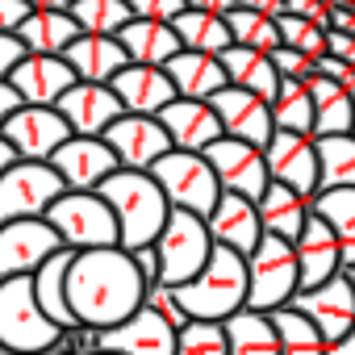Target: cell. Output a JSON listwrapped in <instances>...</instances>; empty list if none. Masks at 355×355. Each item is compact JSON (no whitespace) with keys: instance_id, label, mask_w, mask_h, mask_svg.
Segmentation results:
<instances>
[{"instance_id":"6da1fadb","label":"cell","mask_w":355,"mask_h":355,"mask_svg":"<svg viewBox=\"0 0 355 355\" xmlns=\"http://www.w3.org/2000/svg\"><path fill=\"white\" fill-rule=\"evenodd\" d=\"M67 305L80 326L113 330L146 305V280L134 268V255L121 247L80 251L67 272Z\"/></svg>"},{"instance_id":"7a4b0ae2","label":"cell","mask_w":355,"mask_h":355,"mask_svg":"<svg viewBox=\"0 0 355 355\" xmlns=\"http://www.w3.org/2000/svg\"><path fill=\"white\" fill-rule=\"evenodd\" d=\"M101 197L109 201V209L117 214V226H121V251H142V247H155L159 234L167 230V218H171V205L163 197V189L155 184L150 171H117L105 180Z\"/></svg>"},{"instance_id":"3957f363","label":"cell","mask_w":355,"mask_h":355,"mask_svg":"<svg viewBox=\"0 0 355 355\" xmlns=\"http://www.w3.org/2000/svg\"><path fill=\"white\" fill-rule=\"evenodd\" d=\"M175 297H180V305L193 322H230L251 301V268L239 251L214 247L205 272L197 280H189L184 288H175Z\"/></svg>"},{"instance_id":"277c9868","label":"cell","mask_w":355,"mask_h":355,"mask_svg":"<svg viewBox=\"0 0 355 355\" xmlns=\"http://www.w3.org/2000/svg\"><path fill=\"white\" fill-rule=\"evenodd\" d=\"M0 343L13 355H46L63 343V326H55L38 305L34 276L0 280Z\"/></svg>"},{"instance_id":"5b68a950","label":"cell","mask_w":355,"mask_h":355,"mask_svg":"<svg viewBox=\"0 0 355 355\" xmlns=\"http://www.w3.org/2000/svg\"><path fill=\"white\" fill-rule=\"evenodd\" d=\"M46 222L55 226V234L63 239L67 251H105V247H121V226L117 214L109 209V201L101 193H63Z\"/></svg>"},{"instance_id":"8992f818","label":"cell","mask_w":355,"mask_h":355,"mask_svg":"<svg viewBox=\"0 0 355 355\" xmlns=\"http://www.w3.org/2000/svg\"><path fill=\"white\" fill-rule=\"evenodd\" d=\"M155 184L163 189L167 205L171 209H184V214H197V218H209L222 201V184H218V171L209 167L205 155H189V150H171L163 155L155 167Z\"/></svg>"},{"instance_id":"52a82bcc","label":"cell","mask_w":355,"mask_h":355,"mask_svg":"<svg viewBox=\"0 0 355 355\" xmlns=\"http://www.w3.org/2000/svg\"><path fill=\"white\" fill-rule=\"evenodd\" d=\"M214 234H209V222L197 218V214H184V209H171L167 218V230L159 234L155 251H159V263H163V280L167 288H184L189 280H197L214 255Z\"/></svg>"},{"instance_id":"ba28073f","label":"cell","mask_w":355,"mask_h":355,"mask_svg":"<svg viewBox=\"0 0 355 355\" xmlns=\"http://www.w3.org/2000/svg\"><path fill=\"white\" fill-rule=\"evenodd\" d=\"M247 268H251V301H247V309L276 313V309H288L293 297L301 293L297 247L284 243V239L263 234V243L255 247V255L247 259Z\"/></svg>"},{"instance_id":"9c48e42d","label":"cell","mask_w":355,"mask_h":355,"mask_svg":"<svg viewBox=\"0 0 355 355\" xmlns=\"http://www.w3.org/2000/svg\"><path fill=\"white\" fill-rule=\"evenodd\" d=\"M67 193L63 175L51 163H17L0 175V226L9 222H42L51 205Z\"/></svg>"},{"instance_id":"30bf717a","label":"cell","mask_w":355,"mask_h":355,"mask_svg":"<svg viewBox=\"0 0 355 355\" xmlns=\"http://www.w3.org/2000/svg\"><path fill=\"white\" fill-rule=\"evenodd\" d=\"M209 167L218 171V184L222 193H234V197H247V201H263V193L272 189V175H268V155L251 142H239V138H222L205 150Z\"/></svg>"},{"instance_id":"8fae6325","label":"cell","mask_w":355,"mask_h":355,"mask_svg":"<svg viewBox=\"0 0 355 355\" xmlns=\"http://www.w3.org/2000/svg\"><path fill=\"white\" fill-rule=\"evenodd\" d=\"M5 142L17 150V159L26 163H51L55 150L63 142H71V125L63 121L59 109H38V105H21L9 121H5Z\"/></svg>"},{"instance_id":"7c38bea8","label":"cell","mask_w":355,"mask_h":355,"mask_svg":"<svg viewBox=\"0 0 355 355\" xmlns=\"http://www.w3.org/2000/svg\"><path fill=\"white\" fill-rule=\"evenodd\" d=\"M59 251H63V239L55 234V226L46 218L42 222H9V226H0V280L34 276Z\"/></svg>"},{"instance_id":"4fadbf2b","label":"cell","mask_w":355,"mask_h":355,"mask_svg":"<svg viewBox=\"0 0 355 355\" xmlns=\"http://www.w3.org/2000/svg\"><path fill=\"white\" fill-rule=\"evenodd\" d=\"M268 175L272 184H284L301 197H318L322 193V167H318V138L309 134H284L276 130V138L268 142Z\"/></svg>"},{"instance_id":"5bb4252c","label":"cell","mask_w":355,"mask_h":355,"mask_svg":"<svg viewBox=\"0 0 355 355\" xmlns=\"http://www.w3.org/2000/svg\"><path fill=\"white\" fill-rule=\"evenodd\" d=\"M105 142L117 155L121 171H150L163 155L175 150L159 117H134V113H125L121 121H113L105 130Z\"/></svg>"},{"instance_id":"9a60e30c","label":"cell","mask_w":355,"mask_h":355,"mask_svg":"<svg viewBox=\"0 0 355 355\" xmlns=\"http://www.w3.org/2000/svg\"><path fill=\"white\" fill-rule=\"evenodd\" d=\"M51 167L63 175L67 193H101L109 175L121 171V163H117V155L109 150L105 138H71V142H63L55 150Z\"/></svg>"},{"instance_id":"2e32d148","label":"cell","mask_w":355,"mask_h":355,"mask_svg":"<svg viewBox=\"0 0 355 355\" xmlns=\"http://www.w3.org/2000/svg\"><path fill=\"white\" fill-rule=\"evenodd\" d=\"M293 309L305 313V318L322 330V338H326L330 347L343 343V338L355 330V288H351L347 272L334 276V280H326L322 288L297 293V297H293Z\"/></svg>"},{"instance_id":"e0dca14e","label":"cell","mask_w":355,"mask_h":355,"mask_svg":"<svg viewBox=\"0 0 355 355\" xmlns=\"http://www.w3.org/2000/svg\"><path fill=\"white\" fill-rule=\"evenodd\" d=\"M214 113L226 130V138H239V142H251L259 150H268V142L276 138V121H272V105L243 92V88H222L214 101Z\"/></svg>"},{"instance_id":"ac0fdd59","label":"cell","mask_w":355,"mask_h":355,"mask_svg":"<svg viewBox=\"0 0 355 355\" xmlns=\"http://www.w3.org/2000/svg\"><path fill=\"white\" fill-rule=\"evenodd\" d=\"M55 109L63 113L76 138H105V130L125 117V105L117 101L109 84H76Z\"/></svg>"},{"instance_id":"d6986e66","label":"cell","mask_w":355,"mask_h":355,"mask_svg":"<svg viewBox=\"0 0 355 355\" xmlns=\"http://www.w3.org/2000/svg\"><path fill=\"white\" fill-rule=\"evenodd\" d=\"M175 334L155 309H138L130 322L101 330V351L105 355H175Z\"/></svg>"},{"instance_id":"ffe728a7","label":"cell","mask_w":355,"mask_h":355,"mask_svg":"<svg viewBox=\"0 0 355 355\" xmlns=\"http://www.w3.org/2000/svg\"><path fill=\"white\" fill-rule=\"evenodd\" d=\"M159 121H163L171 146L189 150V155H205L214 142L226 138V130H222V121H218L209 101H175V105H167L159 113Z\"/></svg>"},{"instance_id":"44dd1931","label":"cell","mask_w":355,"mask_h":355,"mask_svg":"<svg viewBox=\"0 0 355 355\" xmlns=\"http://www.w3.org/2000/svg\"><path fill=\"white\" fill-rule=\"evenodd\" d=\"M9 84L17 88V96L26 105H38V109H55L80 80L76 71L67 67V59H51V55H26V63L9 76Z\"/></svg>"},{"instance_id":"7402d4cb","label":"cell","mask_w":355,"mask_h":355,"mask_svg":"<svg viewBox=\"0 0 355 355\" xmlns=\"http://www.w3.org/2000/svg\"><path fill=\"white\" fill-rule=\"evenodd\" d=\"M209 222V234L218 247L226 251H239L243 259L255 255V247L263 243V222H259V205L247 201V197H234V193H222L218 209L205 218Z\"/></svg>"},{"instance_id":"603a6c76","label":"cell","mask_w":355,"mask_h":355,"mask_svg":"<svg viewBox=\"0 0 355 355\" xmlns=\"http://www.w3.org/2000/svg\"><path fill=\"white\" fill-rule=\"evenodd\" d=\"M293 247H297V263H301V293L322 288L326 280H334V276L347 272V263H343V247H338L334 230H330L318 214L309 218L305 234H301Z\"/></svg>"},{"instance_id":"cb8c5ba5","label":"cell","mask_w":355,"mask_h":355,"mask_svg":"<svg viewBox=\"0 0 355 355\" xmlns=\"http://www.w3.org/2000/svg\"><path fill=\"white\" fill-rule=\"evenodd\" d=\"M109 88L117 92V101H121L125 113H134V117H159L167 105L180 101V96H175L171 76H167L163 67H134V63H130Z\"/></svg>"},{"instance_id":"d4e9b609","label":"cell","mask_w":355,"mask_h":355,"mask_svg":"<svg viewBox=\"0 0 355 355\" xmlns=\"http://www.w3.org/2000/svg\"><path fill=\"white\" fill-rule=\"evenodd\" d=\"M63 59H67V67L76 71L80 84H113L130 67V55L121 51V42L117 38H96V34H80Z\"/></svg>"},{"instance_id":"484cf974","label":"cell","mask_w":355,"mask_h":355,"mask_svg":"<svg viewBox=\"0 0 355 355\" xmlns=\"http://www.w3.org/2000/svg\"><path fill=\"white\" fill-rule=\"evenodd\" d=\"M163 71L171 76L175 96H180V101H214L222 88H230L222 59H214V55H197V51H180Z\"/></svg>"},{"instance_id":"4316f807","label":"cell","mask_w":355,"mask_h":355,"mask_svg":"<svg viewBox=\"0 0 355 355\" xmlns=\"http://www.w3.org/2000/svg\"><path fill=\"white\" fill-rule=\"evenodd\" d=\"M309 218H313V201L284 189V184H272L263 193V201H259V222H263V234H272V239L297 243L305 234Z\"/></svg>"},{"instance_id":"83f0119b","label":"cell","mask_w":355,"mask_h":355,"mask_svg":"<svg viewBox=\"0 0 355 355\" xmlns=\"http://www.w3.org/2000/svg\"><path fill=\"white\" fill-rule=\"evenodd\" d=\"M117 42H121V51L130 55V63H134V67H167L175 55L184 51V42L175 38V30H171V26L138 21V17L117 34Z\"/></svg>"},{"instance_id":"f1b7e54d","label":"cell","mask_w":355,"mask_h":355,"mask_svg":"<svg viewBox=\"0 0 355 355\" xmlns=\"http://www.w3.org/2000/svg\"><path fill=\"white\" fill-rule=\"evenodd\" d=\"M222 67H226V80L230 88H243L259 101H276L280 92V71L272 67V55H259V51H247V46H230L222 55Z\"/></svg>"},{"instance_id":"f546056e","label":"cell","mask_w":355,"mask_h":355,"mask_svg":"<svg viewBox=\"0 0 355 355\" xmlns=\"http://www.w3.org/2000/svg\"><path fill=\"white\" fill-rule=\"evenodd\" d=\"M71 263H76V251H59L55 259H46L38 272H34V293H38V305L46 309V318L55 322V326H63V330H71V326H80L76 322V313H71V305H67V272H71Z\"/></svg>"},{"instance_id":"4dcf8cb0","label":"cell","mask_w":355,"mask_h":355,"mask_svg":"<svg viewBox=\"0 0 355 355\" xmlns=\"http://www.w3.org/2000/svg\"><path fill=\"white\" fill-rule=\"evenodd\" d=\"M21 46L30 55H51V59H63L71 51V42L80 38V26L71 13H30V21L17 30Z\"/></svg>"},{"instance_id":"1f68e13d","label":"cell","mask_w":355,"mask_h":355,"mask_svg":"<svg viewBox=\"0 0 355 355\" xmlns=\"http://www.w3.org/2000/svg\"><path fill=\"white\" fill-rule=\"evenodd\" d=\"M309 92H313V113H318L313 138H343V134L355 130V96L351 92H343L326 76H318L309 84Z\"/></svg>"},{"instance_id":"d6a6232c","label":"cell","mask_w":355,"mask_h":355,"mask_svg":"<svg viewBox=\"0 0 355 355\" xmlns=\"http://www.w3.org/2000/svg\"><path fill=\"white\" fill-rule=\"evenodd\" d=\"M222 326H226V338H230V355H280V334L272 326V313L243 309Z\"/></svg>"},{"instance_id":"836d02e7","label":"cell","mask_w":355,"mask_h":355,"mask_svg":"<svg viewBox=\"0 0 355 355\" xmlns=\"http://www.w3.org/2000/svg\"><path fill=\"white\" fill-rule=\"evenodd\" d=\"M171 30H175V38L184 42V51H197V55H214V59H222V55L234 46L226 17H214V13H197V9H189V13L175 17Z\"/></svg>"},{"instance_id":"e575fe53","label":"cell","mask_w":355,"mask_h":355,"mask_svg":"<svg viewBox=\"0 0 355 355\" xmlns=\"http://www.w3.org/2000/svg\"><path fill=\"white\" fill-rule=\"evenodd\" d=\"M313 214L334 230V239H338V247H343V263L355 268V189L318 193V197H313Z\"/></svg>"},{"instance_id":"d590c367","label":"cell","mask_w":355,"mask_h":355,"mask_svg":"<svg viewBox=\"0 0 355 355\" xmlns=\"http://www.w3.org/2000/svg\"><path fill=\"white\" fill-rule=\"evenodd\" d=\"M272 121H276V130H284V134H309V138H313L318 113H313V92H309V84L280 80V92H276V101H272Z\"/></svg>"},{"instance_id":"8d00e7d4","label":"cell","mask_w":355,"mask_h":355,"mask_svg":"<svg viewBox=\"0 0 355 355\" xmlns=\"http://www.w3.org/2000/svg\"><path fill=\"white\" fill-rule=\"evenodd\" d=\"M272 326L280 334V355H330V343L322 338V330L305 313H297L293 305L288 309H276L272 313Z\"/></svg>"},{"instance_id":"74e56055","label":"cell","mask_w":355,"mask_h":355,"mask_svg":"<svg viewBox=\"0 0 355 355\" xmlns=\"http://www.w3.org/2000/svg\"><path fill=\"white\" fill-rule=\"evenodd\" d=\"M318 167H322V193L355 189V138H318Z\"/></svg>"},{"instance_id":"f35d334b","label":"cell","mask_w":355,"mask_h":355,"mask_svg":"<svg viewBox=\"0 0 355 355\" xmlns=\"http://www.w3.org/2000/svg\"><path fill=\"white\" fill-rule=\"evenodd\" d=\"M71 17H76L80 34H96V38H117L134 21L125 0H76Z\"/></svg>"},{"instance_id":"ab89813d","label":"cell","mask_w":355,"mask_h":355,"mask_svg":"<svg viewBox=\"0 0 355 355\" xmlns=\"http://www.w3.org/2000/svg\"><path fill=\"white\" fill-rule=\"evenodd\" d=\"M230 26V38L234 46H247V51H259V55H276L284 42H280V21L263 17V13H251V9H234L226 17Z\"/></svg>"},{"instance_id":"60d3db41","label":"cell","mask_w":355,"mask_h":355,"mask_svg":"<svg viewBox=\"0 0 355 355\" xmlns=\"http://www.w3.org/2000/svg\"><path fill=\"white\" fill-rule=\"evenodd\" d=\"M175 355H230V338L222 322H189L175 334Z\"/></svg>"},{"instance_id":"b9f144b4","label":"cell","mask_w":355,"mask_h":355,"mask_svg":"<svg viewBox=\"0 0 355 355\" xmlns=\"http://www.w3.org/2000/svg\"><path fill=\"white\" fill-rule=\"evenodd\" d=\"M280 42L288 46V51H297V55H305V59H322L326 55V30L322 26H313V21H301V17H280Z\"/></svg>"},{"instance_id":"7bdbcfd3","label":"cell","mask_w":355,"mask_h":355,"mask_svg":"<svg viewBox=\"0 0 355 355\" xmlns=\"http://www.w3.org/2000/svg\"><path fill=\"white\" fill-rule=\"evenodd\" d=\"M146 309H155L171 330H184L193 318L184 313V305H180V297H175V288H167V284H150L146 288Z\"/></svg>"},{"instance_id":"ee69618b","label":"cell","mask_w":355,"mask_h":355,"mask_svg":"<svg viewBox=\"0 0 355 355\" xmlns=\"http://www.w3.org/2000/svg\"><path fill=\"white\" fill-rule=\"evenodd\" d=\"M125 5L138 21H159V26H175V17L189 13L184 0H125Z\"/></svg>"},{"instance_id":"f6af8a7d","label":"cell","mask_w":355,"mask_h":355,"mask_svg":"<svg viewBox=\"0 0 355 355\" xmlns=\"http://www.w3.org/2000/svg\"><path fill=\"white\" fill-rule=\"evenodd\" d=\"M272 67L280 71V80H297V84H313L318 80V63L305 59V55H297V51H288V46H280L272 55Z\"/></svg>"},{"instance_id":"bcb514c9","label":"cell","mask_w":355,"mask_h":355,"mask_svg":"<svg viewBox=\"0 0 355 355\" xmlns=\"http://www.w3.org/2000/svg\"><path fill=\"white\" fill-rule=\"evenodd\" d=\"M67 355H101V330L92 326H71L63 330V343H59Z\"/></svg>"},{"instance_id":"7dc6e473","label":"cell","mask_w":355,"mask_h":355,"mask_svg":"<svg viewBox=\"0 0 355 355\" xmlns=\"http://www.w3.org/2000/svg\"><path fill=\"white\" fill-rule=\"evenodd\" d=\"M284 13L288 17H301V21H313L322 30H330V5L326 0H284Z\"/></svg>"},{"instance_id":"c3c4849f","label":"cell","mask_w":355,"mask_h":355,"mask_svg":"<svg viewBox=\"0 0 355 355\" xmlns=\"http://www.w3.org/2000/svg\"><path fill=\"white\" fill-rule=\"evenodd\" d=\"M318 76H326L330 84H338L343 92L355 96V67H351V63H343V59H334V55H322V59H318Z\"/></svg>"},{"instance_id":"681fc988","label":"cell","mask_w":355,"mask_h":355,"mask_svg":"<svg viewBox=\"0 0 355 355\" xmlns=\"http://www.w3.org/2000/svg\"><path fill=\"white\" fill-rule=\"evenodd\" d=\"M26 46H21V38L17 34H0V80H9L21 63H26Z\"/></svg>"},{"instance_id":"f907efd6","label":"cell","mask_w":355,"mask_h":355,"mask_svg":"<svg viewBox=\"0 0 355 355\" xmlns=\"http://www.w3.org/2000/svg\"><path fill=\"white\" fill-rule=\"evenodd\" d=\"M30 0H0V34H17L30 21Z\"/></svg>"},{"instance_id":"816d5d0a","label":"cell","mask_w":355,"mask_h":355,"mask_svg":"<svg viewBox=\"0 0 355 355\" xmlns=\"http://www.w3.org/2000/svg\"><path fill=\"white\" fill-rule=\"evenodd\" d=\"M134 268H138V276L146 280V288L163 280V263H159V251H155V247H142V251H134Z\"/></svg>"},{"instance_id":"f5cc1de1","label":"cell","mask_w":355,"mask_h":355,"mask_svg":"<svg viewBox=\"0 0 355 355\" xmlns=\"http://www.w3.org/2000/svg\"><path fill=\"white\" fill-rule=\"evenodd\" d=\"M326 55H334V59H343V63L355 67V38L338 34V30H326Z\"/></svg>"},{"instance_id":"db71d44e","label":"cell","mask_w":355,"mask_h":355,"mask_svg":"<svg viewBox=\"0 0 355 355\" xmlns=\"http://www.w3.org/2000/svg\"><path fill=\"white\" fill-rule=\"evenodd\" d=\"M21 105H26V101L17 96V88H13L9 80H0V130H5V121H9Z\"/></svg>"},{"instance_id":"11a10c76","label":"cell","mask_w":355,"mask_h":355,"mask_svg":"<svg viewBox=\"0 0 355 355\" xmlns=\"http://www.w3.org/2000/svg\"><path fill=\"white\" fill-rule=\"evenodd\" d=\"M189 9H197V13H214V17H230L234 9H239V0H184Z\"/></svg>"},{"instance_id":"9f6ffc18","label":"cell","mask_w":355,"mask_h":355,"mask_svg":"<svg viewBox=\"0 0 355 355\" xmlns=\"http://www.w3.org/2000/svg\"><path fill=\"white\" fill-rule=\"evenodd\" d=\"M239 9H251V13H263L272 21L284 17V0H239Z\"/></svg>"},{"instance_id":"6f0895ef","label":"cell","mask_w":355,"mask_h":355,"mask_svg":"<svg viewBox=\"0 0 355 355\" xmlns=\"http://www.w3.org/2000/svg\"><path fill=\"white\" fill-rule=\"evenodd\" d=\"M30 9L34 13H71L76 0H30Z\"/></svg>"},{"instance_id":"680465c9","label":"cell","mask_w":355,"mask_h":355,"mask_svg":"<svg viewBox=\"0 0 355 355\" xmlns=\"http://www.w3.org/2000/svg\"><path fill=\"white\" fill-rule=\"evenodd\" d=\"M17 163H21V159H17V150L5 142V134H0V175H5L9 167H17Z\"/></svg>"},{"instance_id":"91938a15","label":"cell","mask_w":355,"mask_h":355,"mask_svg":"<svg viewBox=\"0 0 355 355\" xmlns=\"http://www.w3.org/2000/svg\"><path fill=\"white\" fill-rule=\"evenodd\" d=\"M330 355H355V330H351L343 343H334V347H330Z\"/></svg>"},{"instance_id":"94428289","label":"cell","mask_w":355,"mask_h":355,"mask_svg":"<svg viewBox=\"0 0 355 355\" xmlns=\"http://www.w3.org/2000/svg\"><path fill=\"white\" fill-rule=\"evenodd\" d=\"M347 280H351V288H355V268H347Z\"/></svg>"},{"instance_id":"6125c7cd","label":"cell","mask_w":355,"mask_h":355,"mask_svg":"<svg viewBox=\"0 0 355 355\" xmlns=\"http://www.w3.org/2000/svg\"><path fill=\"white\" fill-rule=\"evenodd\" d=\"M46 355H67V351H63V347H55V351H46Z\"/></svg>"},{"instance_id":"be15d7a7","label":"cell","mask_w":355,"mask_h":355,"mask_svg":"<svg viewBox=\"0 0 355 355\" xmlns=\"http://www.w3.org/2000/svg\"><path fill=\"white\" fill-rule=\"evenodd\" d=\"M0 355H13V351H9V347H5V343H0Z\"/></svg>"},{"instance_id":"e7e4bbea","label":"cell","mask_w":355,"mask_h":355,"mask_svg":"<svg viewBox=\"0 0 355 355\" xmlns=\"http://www.w3.org/2000/svg\"><path fill=\"white\" fill-rule=\"evenodd\" d=\"M351 138H355V130H351Z\"/></svg>"},{"instance_id":"03108f58","label":"cell","mask_w":355,"mask_h":355,"mask_svg":"<svg viewBox=\"0 0 355 355\" xmlns=\"http://www.w3.org/2000/svg\"><path fill=\"white\" fill-rule=\"evenodd\" d=\"M101 355H105V351H101Z\"/></svg>"}]
</instances>
